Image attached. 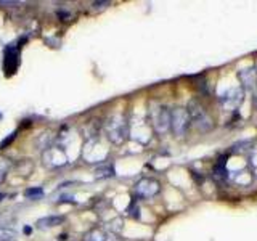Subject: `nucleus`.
Listing matches in <instances>:
<instances>
[{
    "instance_id": "ddd939ff",
    "label": "nucleus",
    "mask_w": 257,
    "mask_h": 241,
    "mask_svg": "<svg viewBox=\"0 0 257 241\" xmlns=\"http://www.w3.org/2000/svg\"><path fill=\"white\" fill-rule=\"evenodd\" d=\"M26 198H40L44 195V191H42V188H29V190H26Z\"/></svg>"
},
{
    "instance_id": "9d476101",
    "label": "nucleus",
    "mask_w": 257,
    "mask_h": 241,
    "mask_svg": "<svg viewBox=\"0 0 257 241\" xmlns=\"http://www.w3.org/2000/svg\"><path fill=\"white\" fill-rule=\"evenodd\" d=\"M112 175H114V167L108 166V164L96 167V171H95L96 179H109V177H112Z\"/></svg>"
},
{
    "instance_id": "2eb2a0df",
    "label": "nucleus",
    "mask_w": 257,
    "mask_h": 241,
    "mask_svg": "<svg viewBox=\"0 0 257 241\" xmlns=\"http://www.w3.org/2000/svg\"><path fill=\"white\" fill-rule=\"evenodd\" d=\"M4 179H5V172H4V171H0V183H2Z\"/></svg>"
},
{
    "instance_id": "7ed1b4c3",
    "label": "nucleus",
    "mask_w": 257,
    "mask_h": 241,
    "mask_svg": "<svg viewBox=\"0 0 257 241\" xmlns=\"http://www.w3.org/2000/svg\"><path fill=\"white\" fill-rule=\"evenodd\" d=\"M151 120L153 127L158 134H164L169 127H171V111L166 106H158L151 111Z\"/></svg>"
},
{
    "instance_id": "1a4fd4ad",
    "label": "nucleus",
    "mask_w": 257,
    "mask_h": 241,
    "mask_svg": "<svg viewBox=\"0 0 257 241\" xmlns=\"http://www.w3.org/2000/svg\"><path fill=\"white\" fill-rule=\"evenodd\" d=\"M63 222H64L63 215H47V217H44V219L37 220V227L39 228H52V227H56V225H60Z\"/></svg>"
},
{
    "instance_id": "f8f14e48",
    "label": "nucleus",
    "mask_w": 257,
    "mask_h": 241,
    "mask_svg": "<svg viewBox=\"0 0 257 241\" xmlns=\"http://www.w3.org/2000/svg\"><path fill=\"white\" fill-rule=\"evenodd\" d=\"M16 233L13 228H5V227H0V241H13L16 238Z\"/></svg>"
},
{
    "instance_id": "6e6552de",
    "label": "nucleus",
    "mask_w": 257,
    "mask_h": 241,
    "mask_svg": "<svg viewBox=\"0 0 257 241\" xmlns=\"http://www.w3.org/2000/svg\"><path fill=\"white\" fill-rule=\"evenodd\" d=\"M241 100H243V92L241 90H231L228 95H225L222 98V103L227 106L228 109H233L235 106H238V104L241 103Z\"/></svg>"
},
{
    "instance_id": "0eeeda50",
    "label": "nucleus",
    "mask_w": 257,
    "mask_h": 241,
    "mask_svg": "<svg viewBox=\"0 0 257 241\" xmlns=\"http://www.w3.org/2000/svg\"><path fill=\"white\" fill-rule=\"evenodd\" d=\"M238 79H239V82H241V85H243L244 90H252L257 84V72L252 68L243 69V71L238 72Z\"/></svg>"
},
{
    "instance_id": "423d86ee",
    "label": "nucleus",
    "mask_w": 257,
    "mask_h": 241,
    "mask_svg": "<svg viewBox=\"0 0 257 241\" xmlns=\"http://www.w3.org/2000/svg\"><path fill=\"white\" fill-rule=\"evenodd\" d=\"M44 163L45 166H50V167H60V166H64L66 164V155H64L63 151L56 150V148H52L45 153L44 156Z\"/></svg>"
},
{
    "instance_id": "f257e3e1",
    "label": "nucleus",
    "mask_w": 257,
    "mask_h": 241,
    "mask_svg": "<svg viewBox=\"0 0 257 241\" xmlns=\"http://www.w3.org/2000/svg\"><path fill=\"white\" fill-rule=\"evenodd\" d=\"M188 116H190V120L193 124H195L201 132H206V131H211L212 127V120L211 117L207 116L206 109L201 106V104L196 101V100H191L190 104H188Z\"/></svg>"
},
{
    "instance_id": "f03ea898",
    "label": "nucleus",
    "mask_w": 257,
    "mask_h": 241,
    "mask_svg": "<svg viewBox=\"0 0 257 241\" xmlns=\"http://www.w3.org/2000/svg\"><path fill=\"white\" fill-rule=\"evenodd\" d=\"M191 124L188 111L185 108H175L171 111V127L175 135H185Z\"/></svg>"
},
{
    "instance_id": "20e7f679",
    "label": "nucleus",
    "mask_w": 257,
    "mask_h": 241,
    "mask_svg": "<svg viewBox=\"0 0 257 241\" xmlns=\"http://www.w3.org/2000/svg\"><path fill=\"white\" fill-rule=\"evenodd\" d=\"M106 132H108V139L114 143H122L125 139V124L122 119L119 117H112L109 119V123L106 124Z\"/></svg>"
},
{
    "instance_id": "9b49d317",
    "label": "nucleus",
    "mask_w": 257,
    "mask_h": 241,
    "mask_svg": "<svg viewBox=\"0 0 257 241\" xmlns=\"http://www.w3.org/2000/svg\"><path fill=\"white\" fill-rule=\"evenodd\" d=\"M214 177L217 179V182L223 180L227 177V169H225V158H220L217 161V164L214 167Z\"/></svg>"
},
{
    "instance_id": "dca6fc26",
    "label": "nucleus",
    "mask_w": 257,
    "mask_h": 241,
    "mask_svg": "<svg viewBox=\"0 0 257 241\" xmlns=\"http://www.w3.org/2000/svg\"><path fill=\"white\" fill-rule=\"evenodd\" d=\"M2 198H5V195H0V201H2Z\"/></svg>"
},
{
    "instance_id": "39448f33",
    "label": "nucleus",
    "mask_w": 257,
    "mask_h": 241,
    "mask_svg": "<svg viewBox=\"0 0 257 241\" xmlns=\"http://www.w3.org/2000/svg\"><path fill=\"white\" fill-rule=\"evenodd\" d=\"M161 190V185L155 179H142L139 183L135 185V193L140 198H151L158 195Z\"/></svg>"
},
{
    "instance_id": "4468645a",
    "label": "nucleus",
    "mask_w": 257,
    "mask_h": 241,
    "mask_svg": "<svg viewBox=\"0 0 257 241\" xmlns=\"http://www.w3.org/2000/svg\"><path fill=\"white\" fill-rule=\"evenodd\" d=\"M109 5H111L109 2H93L92 4V7L95 8V10H103V8H106Z\"/></svg>"
}]
</instances>
